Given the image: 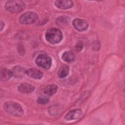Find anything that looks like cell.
<instances>
[{
    "instance_id": "1",
    "label": "cell",
    "mask_w": 125,
    "mask_h": 125,
    "mask_svg": "<svg viewBox=\"0 0 125 125\" xmlns=\"http://www.w3.org/2000/svg\"><path fill=\"white\" fill-rule=\"evenodd\" d=\"M4 110L9 114L20 117L23 114L21 106L18 103L14 102H6L3 104Z\"/></svg>"
},
{
    "instance_id": "2",
    "label": "cell",
    "mask_w": 125,
    "mask_h": 125,
    "mask_svg": "<svg viewBox=\"0 0 125 125\" xmlns=\"http://www.w3.org/2000/svg\"><path fill=\"white\" fill-rule=\"evenodd\" d=\"M46 40L51 44H56L60 42L62 39V35L60 30L56 28H51L46 30L45 34Z\"/></svg>"
},
{
    "instance_id": "3",
    "label": "cell",
    "mask_w": 125,
    "mask_h": 125,
    "mask_svg": "<svg viewBox=\"0 0 125 125\" xmlns=\"http://www.w3.org/2000/svg\"><path fill=\"white\" fill-rule=\"evenodd\" d=\"M25 3L21 0H14L6 2L5 8L6 10L14 13H18L23 11L25 8Z\"/></svg>"
},
{
    "instance_id": "4",
    "label": "cell",
    "mask_w": 125,
    "mask_h": 125,
    "mask_svg": "<svg viewBox=\"0 0 125 125\" xmlns=\"http://www.w3.org/2000/svg\"><path fill=\"white\" fill-rule=\"evenodd\" d=\"M35 62L38 66L45 69H48L51 67L52 60L48 55L40 54L36 58Z\"/></svg>"
},
{
    "instance_id": "5",
    "label": "cell",
    "mask_w": 125,
    "mask_h": 125,
    "mask_svg": "<svg viewBox=\"0 0 125 125\" xmlns=\"http://www.w3.org/2000/svg\"><path fill=\"white\" fill-rule=\"evenodd\" d=\"M38 18V15L33 12H26L19 18V21L21 24H29L34 22Z\"/></svg>"
},
{
    "instance_id": "6",
    "label": "cell",
    "mask_w": 125,
    "mask_h": 125,
    "mask_svg": "<svg viewBox=\"0 0 125 125\" xmlns=\"http://www.w3.org/2000/svg\"><path fill=\"white\" fill-rule=\"evenodd\" d=\"M72 24L74 28L79 31H83L87 29L88 22L83 19H76L73 21Z\"/></svg>"
},
{
    "instance_id": "7",
    "label": "cell",
    "mask_w": 125,
    "mask_h": 125,
    "mask_svg": "<svg viewBox=\"0 0 125 125\" xmlns=\"http://www.w3.org/2000/svg\"><path fill=\"white\" fill-rule=\"evenodd\" d=\"M83 114V111L81 109L77 108L69 111L65 116V119L67 121L75 120L80 118Z\"/></svg>"
},
{
    "instance_id": "8",
    "label": "cell",
    "mask_w": 125,
    "mask_h": 125,
    "mask_svg": "<svg viewBox=\"0 0 125 125\" xmlns=\"http://www.w3.org/2000/svg\"><path fill=\"white\" fill-rule=\"evenodd\" d=\"M26 74L31 78L34 79H41L43 76V73L36 68H29L26 70Z\"/></svg>"
},
{
    "instance_id": "9",
    "label": "cell",
    "mask_w": 125,
    "mask_h": 125,
    "mask_svg": "<svg viewBox=\"0 0 125 125\" xmlns=\"http://www.w3.org/2000/svg\"><path fill=\"white\" fill-rule=\"evenodd\" d=\"M54 3L56 7L61 9H69L71 8L73 5V1L70 0H56L55 1Z\"/></svg>"
},
{
    "instance_id": "10",
    "label": "cell",
    "mask_w": 125,
    "mask_h": 125,
    "mask_svg": "<svg viewBox=\"0 0 125 125\" xmlns=\"http://www.w3.org/2000/svg\"><path fill=\"white\" fill-rule=\"evenodd\" d=\"M35 87L29 83H23L20 84L18 87L19 91L23 93H30L34 91Z\"/></svg>"
},
{
    "instance_id": "11",
    "label": "cell",
    "mask_w": 125,
    "mask_h": 125,
    "mask_svg": "<svg viewBox=\"0 0 125 125\" xmlns=\"http://www.w3.org/2000/svg\"><path fill=\"white\" fill-rule=\"evenodd\" d=\"M13 76L12 71L6 68H1L0 71V78L2 82H6L9 80Z\"/></svg>"
},
{
    "instance_id": "12",
    "label": "cell",
    "mask_w": 125,
    "mask_h": 125,
    "mask_svg": "<svg viewBox=\"0 0 125 125\" xmlns=\"http://www.w3.org/2000/svg\"><path fill=\"white\" fill-rule=\"evenodd\" d=\"M11 71L13 76L18 78H21L24 76L25 74H26V70L19 66H15L12 68Z\"/></svg>"
},
{
    "instance_id": "13",
    "label": "cell",
    "mask_w": 125,
    "mask_h": 125,
    "mask_svg": "<svg viewBox=\"0 0 125 125\" xmlns=\"http://www.w3.org/2000/svg\"><path fill=\"white\" fill-rule=\"evenodd\" d=\"M69 73V67L63 64L61 65L58 71V76L60 78H63L66 77Z\"/></svg>"
},
{
    "instance_id": "14",
    "label": "cell",
    "mask_w": 125,
    "mask_h": 125,
    "mask_svg": "<svg viewBox=\"0 0 125 125\" xmlns=\"http://www.w3.org/2000/svg\"><path fill=\"white\" fill-rule=\"evenodd\" d=\"M62 59L65 62H72L75 60L74 54L71 51H65L62 55Z\"/></svg>"
},
{
    "instance_id": "15",
    "label": "cell",
    "mask_w": 125,
    "mask_h": 125,
    "mask_svg": "<svg viewBox=\"0 0 125 125\" xmlns=\"http://www.w3.org/2000/svg\"><path fill=\"white\" fill-rule=\"evenodd\" d=\"M57 89L58 87L56 85H49L44 88L43 90V93L46 95L51 96L57 92Z\"/></svg>"
},
{
    "instance_id": "16",
    "label": "cell",
    "mask_w": 125,
    "mask_h": 125,
    "mask_svg": "<svg viewBox=\"0 0 125 125\" xmlns=\"http://www.w3.org/2000/svg\"><path fill=\"white\" fill-rule=\"evenodd\" d=\"M69 19L67 17L62 16L58 18L56 20L57 24L60 26H62L65 25L68 22Z\"/></svg>"
},
{
    "instance_id": "17",
    "label": "cell",
    "mask_w": 125,
    "mask_h": 125,
    "mask_svg": "<svg viewBox=\"0 0 125 125\" xmlns=\"http://www.w3.org/2000/svg\"><path fill=\"white\" fill-rule=\"evenodd\" d=\"M37 102L39 104H45L49 102V99L46 97H39Z\"/></svg>"
},
{
    "instance_id": "18",
    "label": "cell",
    "mask_w": 125,
    "mask_h": 125,
    "mask_svg": "<svg viewBox=\"0 0 125 125\" xmlns=\"http://www.w3.org/2000/svg\"><path fill=\"white\" fill-rule=\"evenodd\" d=\"M76 49L78 51H81L83 48V44L82 42H78L76 45Z\"/></svg>"
},
{
    "instance_id": "19",
    "label": "cell",
    "mask_w": 125,
    "mask_h": 125,
    "mask_svg": "<svg viewBox=\"0 0 125 125\" xmlns=\"http://www.w3.org/2000/svg\"><path fill=\"white\" fill-rule=\"evenodd\" d=\"M0 23H0V25H1V29H0V30L2 31L3 28L4 26V23L3 22H2V21H0Z\"/></svg>"
}]
</instances>
